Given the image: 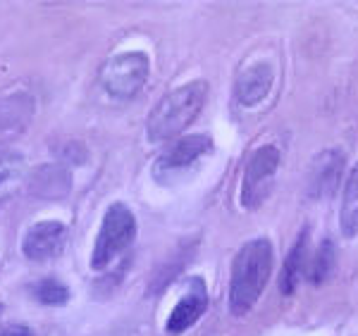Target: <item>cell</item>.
Wrapping results in <instances>:
<instances>
[{"mask_svg":"<svg viewBox=\"0 0 358 336\" xmlns=\"http://www.w3.org/2000/svg\"><path fill=\"white\" fill-rule=\"evenodd\" d=\"M273 81H275V72L268 62H256V65L246 67L244 72L236 77V84H234L236 101L246 108L258 105V103L270 94Z\"/></svg>","mask_w":358,"mask_h":336,"instance_id":"cell-10","label":"cell"},{"mask_svg":"<svg viewBox=\"0 0 358 336\" xmlns=\"http://www.w3.org/2000/svg\"><path fill=\"white\" fill-rule=\"evenodd\" d=\"M148 79V57L143 53L115 55L101 67L98 81L115 101H129L143 89Z\"/></svg>","mask_w":358,"mask_h":336,"instance_id":"cell-4","label":"cell"},{"mask_svg":"<svg viewBox=\"0 0 358 336\" xmlns=\"http://www.w3.org/2000/svg\"><path fill=\"white\" fill-rule=\"evenodd\" d=\"M0 336H31V332H29L27 327H22V324H17V327H10V329H5Z\"/></svg>","mask_w":358,"mask_h":336,"instance_id":"cell-17","label":"cell"},{"mask_svg":"<svg viewBox=\"0 0 358 336\" xmlns=\"http://www.w3.org/2000/svg\"><path fill=\"white\" fill-rule=\"evenodd\" d=\"M339 229L346 239H354L358 234V162L351 167L344 184L342 207H339Z\"/></svg>","mask_w":358,"mask_h":336,"instance_id":"cell-13","label":"cell"},{"mask_svg":"<svg viewBox=\"0 0 358 336\" xmlns=\"http://www.w3.org/2000/svg\"><path fill=\"white\" fill-rule=\"evenodd\" d=\"M34 293L43 305H65L69 298V288L57 279H43L34 286Z\"/></svg>","mask_w":358,"mask_h":336,"instance_id":"cell-15","label":"cell"},{"mask_svg":"<svg viewBox=\"0 0 358 336\" xmlns=\"http://www.w3.org/2000/svg\"><path fill=\"white\" fill-rule=\"evenodd\" d=\"M53 182H69V179L65 177V172H57L55 179H48V170H38L36 172V193H38V198H60L57 196V191L53 189Z\"/></svg>","mask_w":358,"mask_h":336,"instance_id":"cell-16","label":"cell"},{"mask_svg":"<svg viewBox=\"0 0 358 336\" xmlns=\"http://www.w3.org/2000/svg\"><path fill=\"white\" fill-rule=\"evenodd\" d=\"M306 253H308V231L299 234L296 243L292 246L289 256H287L285 265H282V275H280V291L285 296H292L296 291L299 282H301L303 272H306Z\"/></svg>","mask_w":358,"mask_h":336,"instance_id":"cell-11","label":"cell"},{"mask_svg":"<svg viewBox=\"0 0 358 336\" xmlns=\"http://www.w3.org/2000/svg\"><path fill=\"white\" fill-rule=\"evenodd\" d=\"M334 265H337V248L330 239H325L317 248V253L313 256V263H310V272H308V279L313 284H322L332 277Z\"/></svg>","mask_w":358,"mask_h":336,"instance_id":"cell-14","label":"cell"},{"mask_svg":"<svg viewBox=\"0 0 358 336\" xmlns=\"http://www.w3.org/2000/svg\"><path fill=\"white\" fill-rule=\"evenodd\" d=\"M277 167H280V150L275 146H263L248 158L241 184V205L246 210H256L268 200L273 191Z\"/></svg>","mask_w":358,"mask_h":336,"instance_id":"cell-5","label":"cell"},{"mask_svg":"<svg viewBox=\"0 0 358 336\" xmlns=\"http://www.w3.org/2000/svg\"><path fill=\"white\" fill-rule=\"evenodd\" d=\"M344 175V153L342 150H322L310 162L308 179H306V191L310 198H330L337 191Z\"/></svg>","mask_w":358,"mask_h":336,"instance_id":"cell-6","label":"cell"},{"mask_svg":"<svg viewBox=\"0 0 358 336\" xmlns=\"http://www.w3.org/2000/svg\"><path fill=\"white\" fill-rule=\"evenodd\" d=\"M34 115V98L15 96L0 103V136H10L22 131Z\"/></svg>","mask_w":358,"mask_h":336,"instance_id":"cell-12","label":"cell"},{"mask_svg":"<svg viewBox=\"0 0 358 336\" xmlns=\"http://www.w3.org/2000/svg\"><path fill=\"white\" fill-rule=\"evenodd\" d=\"M273 263L275 253L268 239H253L239 248L232 263V277H229V312L232 315L241 317L253 310L270 279Z\"/></svg>","mask_w":358,"mask_h":336,"instance_id":"cell-1","label":"cell"},{"mask_svg":"<svg viewBox=\"0 0 358 336\" xmlns=\"http://www.w3.org/2000/svg\"><path fill=\"white\" fill-rule=\"evenodd\" d=\"M206 308H208L206 284H203V279L194 277V279L189 282L184 298L175 305V310H172L170 320H167V332H170V334L187 332V329L192 327V324H196V322L201 320V315L206 312Z\"/></svg>","mask_w":358,"mask_h":336,"instance_id":"cell-8","label":"cell"},{"mask_svg":"<svg viewBox=\"0 0 358 336\" xmlns=\"http://www.w3.org/2000/svg\"><path fill=\"white\" fill-rule=\"evenodd\" d=\"M62 243H65V224L60 222H38L27 231L24 243H22V251L29 260H48L55 258L62 251Z\"/></svg>","mask_w":358,"mask_h":336,"instance_id":"cell-9","label":"cell"},{"mask_svg":"<svg viewBox=\"0 0 358 336\" xmlns=\"http://www.w3.org/2000/svg\"><path fill=\"white\" fill-rule=\"evenodd\" d=\"M208 84L203 79L189 81L163 96V101L153 108L146 124V134L153 143L170 141L182 134L192 122L199 117V112L206 105Z\"/></svg>","mask_w":358,"mask_h":336,"instance_id":"cell-2","label":"cell"},{"mask_svg":"<svg viewBox=\"0 0 358 336\" xmlns=\"http://www.w3.org/2000/svg\"><path fill=\"white\" fill-rule=\"evenodd\" d=\"M136 236V219L124 203H115L108 207L103 217V227L98 231V239L94 246L91 265L94 270H106L117 256H122L127 248L134 243Z\"/></svg>","mask_w":358,"mask_h":336,"instance_id":"cell-3","label":"cell"},{"mask_svg":"<svg viewBox=\"0 0 358 336\" xmlns=\"http://www.w3.org/2000/svg\"><path fill=\"white\" fill-rule=\"evenodd\" d=\"M213 150V141L210 136L206 134H192V136H184L179 141L172 143L170 148L160 155V160L155 162V175H167V172H175V170H184L189 167L192 162H196L199 158H203L206 153Z\"/></svg>","mask_w":358,"mask_h":336,"instance_id":"cell-7","label":"cell"}]
</instances>
